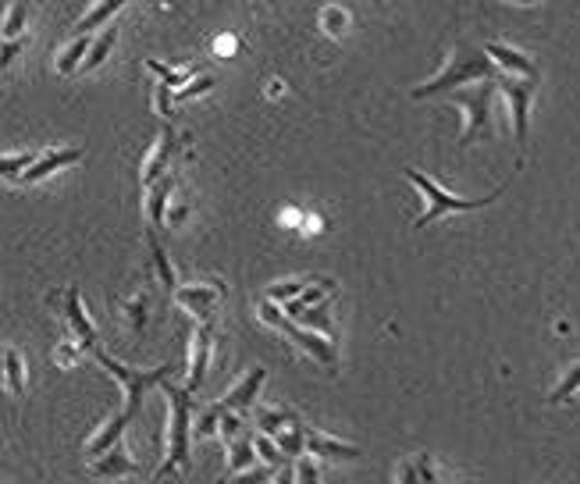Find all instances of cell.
Segmentation results:
<instances>
[{
  "label": "cell",
  "mask_w": 580,
  "mask_h": 484,
  "mask_svg": "<svg viewBox=\"0 0 580 484\" xmlns=\"http://www.w3.org/2000/svg\"><path fill=\"white\" fill-rule=\"evenodd\" d=\"M164 399H168V456L157 467L154 484H161L171 471H186L189 467V445H193V424H196V399L189 388L164 382L161 385Z\"/></svg>",
  "instance_id": "1"
},
{
  "label": "cell",
  "mask_w": 580,
  "mask_h": 484,
  "mask_svg": "<svg viewBox=\"0 0 580 484\" xmlns=\"http://www.w3.org/2000/svg\"><path fill=\"white\" fill-rule=\"evenodd\" d=\"M474 79H481V83L498 79L495 61L484 54L481 47H474V43H460V47L449 54L445 68H442L431 83H424V86H417V90H413V100L438 97V93H456L463 83H474Z\"/></svg>",
  "instance_id": "2"
},
{
  "label": "cell",
  "mask_w": 580,
  "mask_h": 484,
  "mask_svg": "<svg viewBox=\"0 0 580 484\" xmlns=\"http://www.w3.org/2000/svg\"><path fill=\"white\" fill-rule=\"evenodd\" d=\"M93 356L100 360V367H103V371L121 385L125 402H121L118 417H121L125 424H132V420L139 417L143 399H146L154 388H161L164 382H171V364H161V367H150V371H136V367H125L121 360H114L107 349H93Z\"/></svg>",
  "instance_id": "3"
},
{
  "label": "cell",
  "mask_w": 580,
  "mask_h": 484,
  "mask_svg": "<svg viewBox=\"0 0 580 484\" xmlns=\"http://www.w3.org/2000/svg\"><path fill=\"white\" fill-rule=\"evenodd\" d=\"M402 175L417 186V193L424 196V214L413 221V228H427V224H435V221L445 217V214H470V210L491 207L498 196L505 193V186H498L495 193H488V196H456V193H449V189H442L431 175H424V172H417V168H402Z\"/></svg>",
  "instance_id": "4"
},
{
  "label": "cell",
  "mask_w": 580,
  "mask_h": 484,
  "mask_svg": "<svg viewBox=\"0 0 580 484\" xmlns=\"http://www.w3.org/2000/svg\"><path fill=\"white\" fill-rule=\"evenodd\" d=\"M260 317H264L271 328H278L286 339H292L306 356H313L321 367L338 371V349H335V339H324V335H317V331H310V328H299L295 321H289V317L282 313V306H278V303H271V299H264V303H260Z\"/></svg>",
  "instance_id": "5"
},
{
  "label": "cell",
  "mask_w": 580,
  "mask_h": 484,
  "mask_svg": "<svg viewBox=\"0 0 580 484\" xmlns=\"http://www.w3.org/2000/svg\"><path fill=\"white\" fill-rule=\"evenodd\" d=\"M498 97V79H488V83H478L474 90H456L453 100L463 107L467 114V125H463V146L478 143L481 136L491 132V103Z\"/></svg>",
  "instance_id": "6"
},
{
  "label": "cell",
  "mask_w": 580,
  "mask_h": 484,
  "mask_svg": "<svg viewBox=\"0 0 580 484\" xmlns=\"http://www.w3.org/2000/svg\"><path fill=\"white\" fill-rule=\"evenodd\" d=\"M538 90V79H513V75H498V93L509 103V121H513V136L520 143H527L531 132V97Z\"/></svg>",
  "instance_id": "7"
},
{
  "label": "cell",
  "mask_w": 580,
  "mask_h": 484,
  "mask_svg": "<svg viewBox=\"0 0 580 484\" xmlns=\"http://www.w3.org/2000/svg\"><path fill=\"white\" fill-rule=\"evenodd\" d=\"M54 303H57V310H61V317H65V324L72 328V335H75V342L83 346V349H100V335H97V324L90 321V313H86V306H83V295L75 286H68V289L61 292V295H54Z\"/></svg>",
  "instance_id": "8"
},
{
  "label": "cell",
  "mask_w": 580,
  "mask_h": 484,
  "mask_svg": "<svg viewBox=\"0 0 580 484\" xmlns=\"http://www.w3.org/2000/svg\"><path fill=\"white\" fill-rule=\"evenodd\" d=\"M179 146H182L179 132H175L171 125H164V128H161V136H157V146H154V150L146 154V161H143V175H139V182H143V189H146V193H150L161 179H168V175H171V161H175Z\"/></svg>",
  "instance_id": "9"
},
{
  "label": "cell",
  "mask_w": 580,
  "mask_h": 484,
  "mask_svg": "<svg viewBox=\"0 0 580 484\" xmlns=\"http://www.w3.org/2000/svg\"><path fill=\"white\" fill-rule=\"evenodd\" d=\"M221 295H224V289L217 282H199V286H182V289L175 292V303H179V310L193 313L199 324H210Z\"/></svg>",
  "instance_id": "10"
},
{
  "label": "cell",
  "mask_w": 580,
  "mask_h": 484,
  "mask_svg": "<svg viewBox=\"0 0 580 484\" xmlns=\"http://www.w3.org/2000/svg\"><path fill=\"white\" fill-rule=\"evenodd\" d=\"M83 157H86V150H79V146H50V150H43V157L36 161V168H29L18 182H22V186H36V182H43V179L57 175L61 168L79 164Z\"/></svg>",
  "instance_id": "11"
},
{
  "label": "cell",
  "mask_w": 580,
  "mask_h": 484,
  "mask_svg": "<svg viewBox=\"0 0 580 484\" xmlns=\"http://www.w3.org/2000/svg\"><path fill=\"white\" fill-rule=\"evenodd\" d=\"M264 382H268V371L264 367H253V371H246L235 385L228 388V395L221 399V406L228 409V413H250L253 406H257V395H260V388H264Z\"/></svg>",
  "instance_id": "12"
},
{
  "label": "cell",
  "mask_w": 580,
  "mask_h": 484,
  "mask_svg": "<svg viewBox=\"0 0 580 484\" xmlns=\"http://www.w3.org/2000/svg\"><path fill=\"white\" fill-rule=\"evenodd\" d=\"M306 453L313 456V460H346V463H356V460H364V449L360 445H353V442H338V438H331V435H324V431H306Z\"/></svg>",
  "instance_id": "13"
},
{
  "label": "cell",
  "mask_w": 580,
  "mask_h": 484,
  "mask_svg": "<svg viewBox=\"0 0 580 484\" xmlns=\"http://www.w3.org/2000/svg\"><path fill=\"white\" fill-rule=\"evenodd\" d=\"M210 349H214V324H196L193 331V353H189V392H199L207 382V367H210Z\"/></svg>",
  "instance_id": "14"
},
{
  "label": "cell",
  "mask_w": 580,
  "mask_h": 484,
  "mask_svg": "<svg viewBox=\"0 0 580 484\" xmlns=\"http://www.w3.org/2000/svg\"><path fill=\"white\" fill-rule=\"evenodd\" d=\"M484 54L495 61V68H502V72L513 75V79H538V65H534L527 54H520V50H513V47H505V43H488Z\"/></svg>",
  "instance_id": "15"
},
{
  "label": "cell",
  "mask_w": 580,
  "mask_h": 484,
  "mask_svg": "<svg viewBox=\"0 0 580 484\" xmlns=\"http://www.w3.org/2000/svg\"><path fill=\"white\" fill-rule=\"evenodd\" d=\"M136 471H139V467H136V460L128 456L125 445H114L110 453H103L100 460L90 463V474H93V478H114V481H118V478H128V474H136Z\"/></svg>",
  "instance_id": "16"
},
{
  "label": "cell",
  "mask_w": 580,
  "mask_h": 484,
  "mask_svg": "<svg viewBox=\"0 0 580 484\" xmlns=\"http://www.w3.org/2000/svg\"><path fill=\"white\" fill-rule=\"evenodd\" d=\"M175 189H179V175L171 172L168 179H161L150 193H146V214H150V224H168V203L175 199Z\"/></svg>",
  "instance_id": "17"
},
{
  "label": "cell",
  "mask_w": 580,
  "mask_h": 484,
  "mask_svg": "<svg viewBox=\"0 0 580 484\" xmlns=\"http://www.w3.org/2000/svg\"><path fill=\"white\" fill-rule=\"evenodd\" d=\"M299 424V417L286 406H257V431L268 438H278L282 431H289Z\"/></svg>",
  "instance_id": "18"
},
{
  "label": "cell",
  "mask_w": 580,
  "mask_h": 484,
  "mask_svg": "<svg viewBox=\"0 0 580 484\" xmlns=\"http://www.w3.org/2000/svg\"><path fill=\"white\" fill-rule=\"evenodd\" d=\"M93 43H97L93 36H75V40L65 47V54H57V72H61V75L83 72V65H86V57H90Z\"/></svg>",
  "instance_id": "19"
},
{
  "label": "cell",
  "mask_w": 580,
  "mask_h": 484,
  "mask_svg": "<svg viewBox=\"0 0 580 484\" xmlns=\"http://www.w3.org/2000/svg\"><path fill=\"white\" fill-rule=\"evenodd\" d=\"M253 467H257V438L246 431L239 442L228 445V474L235 478V474H246Z\"/></svg>",
  "instance_id": "20"
},
{
  "label": "cell",
  "mask_w": 580,
  "mask_h": 484,
  "mask_svg": "<svg viewBox=\"0 0 580 484\" xmlns=\"http://www.w3.org/2000/svg\"><path fill=\"white\" fill-rule=\"evenodd\" d=\"M146 68L161 79V86H164V90H175V93H182V90H186V83H193L196 75H199V68H196V65H189V68H168L164 61H154V57L146 61Z\"/></svg>",
  "instance_id": "21"
},
{
  "label": "cell",
  "mask_w": 580,
  "mask_h": 484,
  "mask_svg": "<svg viewBox=\"0 0 580 484\" xmlns=\"http://www.w3.org/2000/svg\"><path fill=\"white\" fill-rule=\"evenodd\" d=\"M146 246H150V253H154V268H157V275H161V286L168 292H179V275H175V268H171V260H168V250L161 246V239H157L154 232H146Z\"/></svg>",
  "instance_id": "22"
},
{
  "label": "cell",
  "mask_w": 580,
  "mask_h": 484,
  "mask_svg": "<svg viewBox=\"0 0 580 484\" xmlns=\"http://www.w3.org/2000/svg\"><path fill=\"white\" fill-rule=\"evenodd\" d=\"M114 43H118V25L110 22L103 32L97 36V43H93V50H90V57H86V65H83V72L79 75H86V72H97L100 65L110 57V50H114Z\"/></svg>",
  "instance_id": "23"
},
{
  "label": "cell",
  "mask_w": 580,
  "mask_h": 484,
  "mask_svg": "<svg viewBox=\"0 0 580 484\" xmlns=\"http://www.w3.org/2000/svg\"><path fill=\"white\" fill-rule=\"evenodd\" d=\"M4 382L11 395H22L25 392V364H22V353L14 346L4 349Z\"/></svg>",
  "instance_id": "24"
},
{
  "label": "cell",
  "mask_w": 580,
  "mask_h": 484,
  "mask_svg": "<svg viewBox=\"0 0 580 484\" xmlns=\"http://www.w3.org/2000/svg\"><path fill=\"white\" fill-rule=\"evenodd\" d=\"M121 7H125V0H103V4H93V7L83 14V22H79V36H90L97 25L110 22V18H114Z\"/></svg>",
  "instance_id": "25"
},
{
  "label": "cell",
  "mask_w": 580,
  "mask_h": 484,
  "mask_svg": "<svg viewBox=\"0 0 580 484\" xmlns=\"http://www.w3.org/2000/svg\"><path fill=\"white\" fill-rule=\"evenodd\" d=\"M221 413H224V406H221V402L199 406V409H196V424H193V435H196V438H210V435H221Z\"/></svg>",
  "instance_id": "26"
},
{
  "label": "cell",
  "mask_w": 580,
  "mask_h": 484,
  "mask_svg": "<svg viewBox=\"0 0 580 484\" xmlns=\"http://www.w3.org/2000/svg\"><path fill=\"white\" fill-rule=\"evenodd\" d=\"M43 154H36V150H22V154H4V161H0V175L4 179H22L29 168H36V161H40Z\"/></svg>",
  "instance_id": "27"
},
{
  "label": "cell",
  "mask_w": 580,
  "mask_h": 484,
  "mask_svg": "<svg viewBox=\"0 0 580 484\" xmlns=\"http://www.w3.org/2000/svg\"><path fill=\"white\" fill-rule=\"evenodd\" d=\"M25 18H29V7H25V4H7V18H4V29H0V40H4V43L22 40Z\"/></svg>",
  "instance_id": "28"
},
{
  "label": "cell",
  "mask_w": 580,
  "mask_h": 484,
  "mask_svg": "<svg viewBox=\"0 0 580 484\" xmlns=\"http://www.w3.org/2000/svg\"><path fill=\"white\" fill-rule=\"evenodd\" d=\"M310 282L313 278H295V282H278V286H271L264 299H271V303H282V306H289L292 299H299L303 292L310 289Z\"/></svg>",
  "instance_id": "29"
},
{
  "label": "cell",
  "mask_w": 580,
  "mask_h": 484,
  "mask_svg": "<svg viewBox=\"0 0 580 484\" xmlns=\"http://www.w3.org/2000/svg\"><path fill=\"white\" fill-rule=\"evenodd\" d=\"M257 456L264 460V467H275V471L289 467V460H286V453L278 449V442L268 438V435H260V431H257Z\"/></svg>",
  "instance_id": "30"
},
{
  "label": "cell",
  "mask_w": 580,
  "mask_h": 484,
  "mask_svg": "<svg viewBox=\"0 0 580 484\" xmlns=\"http://www.w3.org/2000/svg\"><path fill=\"white\" fill-rule=\"evenodd\" d=\"M580 392V364H574L567 374H563V382L552 388V395H549V402L552 406H559V402H567V399H574Z\"/></svg>",
  "instance_id": "31"
},
{
  "label": "cell",
  "mask_w": 580,
  "mask_h": 484,
  "mask_svg": "<svg viewBox=\"0 0 580 484\" xmlns=\"http://www.w3.org/2000/svg\"><path fill=\"white\" fill-rule=\"evenodd\" d=\"M295 484H321V467L310 453L303 460H295Z\"/></svg>",
  "instance_id": "32"
},
{
  "label": "cell",
  "mask_w": 580,
  "mask_h": 484,
  "mask_svg": "<svg viewBox=\"0 0 580 484\" xmlns=\"http://www.w3.org/2000/svg\"><path fill=\"white\" fill-rule=\"evenodd\" d=\"M146 310H150V295H146V292H139V295L128 303V324H132L136 331L150 321V313H146Z\"/></svg>",
  "instance_id": "33"
},
{
  "label": "cell",
  "mask_w": 580,
  "mask_h": 484,
  "mask_svg": "<svg viewBox=\"0 0 580 484\" xmlns=\"http://www.w3.org/2000/svg\"><path fill=\"white\" fill-rule=\"evenodd\" d=\"M242 435H246V431H242V417H239V413H228V409H224V413H221V438H224V442L232 445V442H239Z\"/></svg>",
  "instance_id": "34"
},
{
  "label": "cell",
  "mask_w": 580,
  "mask_h": 484,
  "mask_svg": "<svg viewBox=\"0 0 580 484\" xmlns=\"http://www.w3.org/2000/svg\"><path fill=\"white\" fill-rule=\"evenodd\" d=\"M210 90H214V75H207V72H203V75H199V79H193V83H189L182 93H175V100H179V103H186V100L203 97V93H210Z\"/></svg>",
  "instance_id": "35"
},
{
  "label": "cell",
  "mask_w": 580,
  "mask_h": 484,
  "mask_svg": "<svg viewBox=\"0 0 580 484\" xmlns=\"http://www.w3.org/2000/svg\"><path fill=\"white\" fill-rule=\"evenodd\" d=\"M346 11L342 7H324V29H328V36H335V40H342V32H346Z\"/></svg>",
  "instance_id": "36"
},
{
  "label": "cell",
  "mask_w": 580,
  "mask_h": 484,
  "mask_svg": "<svg viewBox=\"0 0 580 484\" xmlns=\"http://www.w3.org/2000/svg\"><path fill=\"white\" fill-rule=\"evenodd\" d=\"M271 481H275V467H253V471L235 474L232 481H224V484H271Z\"/></svg>",
  "instance_id": "37"
},
{
  "label": "cell",
  "mask_w": 580,
  "mask_h": 484,
  "mask_svg": "<svg viewBox=\"0 0 580 484\" xmlns=\"http://www.w3.org/2000/svg\"><path fill=\"white\" fill-rule=\"evenodd\" d=\"M83 353H86V349H83L75 339H72V342H65L61 349H54V356H57V364H61V367H75V360H79Z\"/></svg>",
  "instance_id": "38"
},
{
  "label": "cell",
  "mask_w": 580,
  "mask_h": 484,
  "mask_svg": "<svg viewBox=\"0 0 580 484\" xmlns=\"http://www.w3.org/2000/svg\"><path fill=\"white\" fill-rule=\"evenodd\" d=\"M417 474H420V484H442L438 481V474H435V460L424 453V456H417Z\"/></svg>",
  "instance_id": "39"
},
{
  "label": "cell",
  "mask_w": 580,
  "mask_h": 484,
  "mask_svg": "<svg viewBox=\"0 0 580 484\" xmlns=\"http://www.w3.org/2000/svg\"><path fill=\"white\" fill-rule=\"evenodd\" d=\"M22 47H29V36H22V40H14V43H4V54H0V68H7V65L14 61V54H18Z\"/></svg>",
  "instance_id": "40"
},
{
  "label": "cell",
  "mask_w": 580,
  "mask_h": 484,
  "mask_svg": "<svg viewBox=\"0 0 580 484\" xmlns=\"http://www.w3.org/2000/svg\"><path fill=\"white\" fill-rule=\"evenodd\" d=\"M157 110H161V114H164V118H168V114H171V90H164V86H161V90H157Z\"/></svg>",
  "instance_id": "41"
},
{
  "label": "cell",
  "mask_w": 580,
  "mask_h": 484,
  "mask_svg": "<svg viewBox=\"0 0 580 484\" xmlns=\"http://www.w3.org/2000/svg\"><path fill=\"white\" fill-rule=\"evenodd\" d=\"M271 484H295V463L282 467V471L275 474V481H271Z\"/></svg>",
  "instance_id": "42"
},
{
  "label": "cell",
  "mask_w": 580,
  "mask_h": 484,
  "mask_svg": "<svg viewBox=\"0 0 580 484\" xmlns=\"http://www.w3.org/2000/svg\"><path fill=\"white\" fill-rule=\"evenodd\" d=\"M402 484H420V474H417V463H402Z\"/></svg>",
  "instance_id": "43"
},
{
  "label": "cell",
  "mask_w": 580,
  "mask_h": 484,
  "mask_svg": "<svg viewBox=\"0 0 580 484\" xmlns=\"http://www.w3.org/2000/svg\"><path fill=\"white\" fill-rule=\"evenodd\" d=\"M534 484H541V481H534Z\"/></svg>",
  "instance_id": "44"
}]
</instances>
